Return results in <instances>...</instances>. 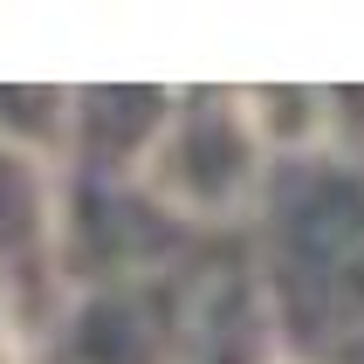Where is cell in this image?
I'll return each instance as SVG.
<instances>
[{
	"mask_svg": "<svg viewBox=\"0 0 364 364\" xmlns=\"http://www.w3.org/2000/svg\"><path fill=\"white\" fill-rule=\"evenodd\" d=\"M275 364H330V358H316V350H289V358H275Z\"/></svg>",
	"mask_w": 364,
	"mask_h": 364,
	"instance_id": "6da1fadb",
	"label": "cell"
}]
</instances>
